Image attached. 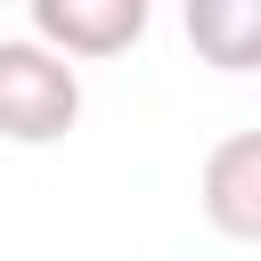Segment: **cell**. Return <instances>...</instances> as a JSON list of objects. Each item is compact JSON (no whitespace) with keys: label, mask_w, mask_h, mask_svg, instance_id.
I'll return each instance as SVG.
<instances>
[{"label":"cell","mask_w":261,"mask_h":261,"mask_svg":"<svg viewBox=\"0 0 261 261\" xmlns=\"http://www.w3.org/2000/svg\"><path fill=\"white\" fill-rule=\"evenodd\" d=\"M82 122V73L65 57H49L33 33L0 41V139L16 147H49Z\"/></svg>","instance_id":"6da1fadb"},{"label":"cell","mask_w":261,"mask_h":261,"mask_svg":"<svg viewBox=\"0 0 261 261\" xmlns=\"http://www.w3.org/2000/svg\"><path fill=\"white\" fill-rule=\"evenodd\" d=\"M147 33V0H33V41L49 57H122Z\"/></svg>","instance_id":"7a4b0ae2"},{"label":"cell","mask_w":261,"mask_h":261,"mask_svg":"<svg viewBox=\"0 0 261 261\" xmlns=\"http://www.w3.org/2000/svg\"><path fill=\"white\" fill-rule=\"evenodd\" d=\"M204 220L237 245L261 237V130H228L204 155Z\"/></svg>","instance_id":"3957f363"},{"label":"cell","mask_w":261,"mask_h":261,"mask_svg":"<svg viewBox=\"0 0 261 261\" xmlns=\"http://www.w3.org/2000/svg\"><path fill=\"white\" fill-rule=\"evenodd\" d=\"M188 41L220 65V73H245L261 57V0H196L188 8Z\"/></svg>","instance_id":"277c9868"}]
</instances>
